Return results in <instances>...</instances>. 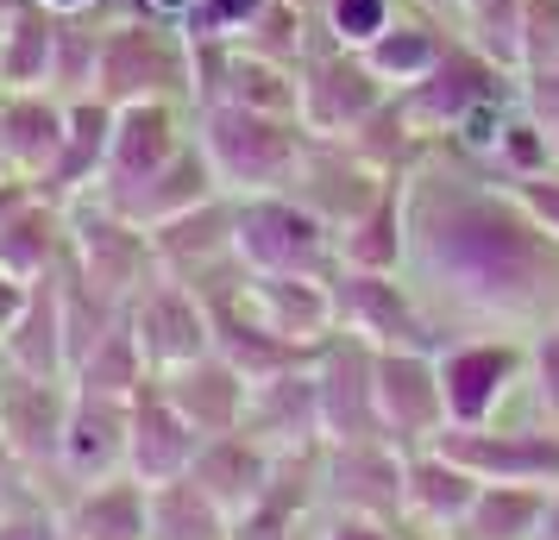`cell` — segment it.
<instances>
[{"label": "cell", "mask_w": 559, "mask_h": 540, "mask_svg": "<svg viewBox=\"0 0 559 540\" xmlns=\"http://www.w3.org/2000/svg\"><path fill=\"white\" fill-rule=\"evenodd\" d=\"M497 95H515V76H503L497 63H484L472 45H447V57L433 63L421 82H408V88H396L390 101H396V113L408 120V132L415 139H453L459 127H465V113L484 101H497Z\"/></svg>", "instance_id": "cell-11"}, {"label": "cell", "mask_w": 559, "mask_h": 540, "mask_svg": "<svg viewBox=\"0 0 559 540\" xmlns=\"http://www.w3.org/2000/svg\"><path fill=\"white\" fill-rule=\"evenodd\" d=\"M478 478L459 459H447L440 446H415L403 453V521L428 528V535H459L465 509L478 503Z\"/></svg>", "instance_id": "cell-25"}, {"label": "cell", "mask_w": 559, "mask_h": 540, "mask_svg": "<svg viewBox=\"0 0 559 540\" xmlns=\"http://www.w3.org/2000/svg\"><path fill=\"white\" fill-rule=\"evenodd\" d=\"M51 45H57V13L38 0L0 13V95L7 88H45L51 82Z\"/></svg>", "instance_id": "cell-35"}, {"label": "cell", "mask_w": 559, "mask_h": 540, "mask_svg": "<svg viewBox=\"0 0 559 540\" xmlns=\"http://www.w3.org/2000/svg\"><path fill=\"white\" fill-rule=\"evenodd\" d=\"M195 145L214 164L221 195H271L289 189L308 152V127L239 101H195Z\"/></svg>", "instance_id": "cell-2"}, {"label": "cell", "mask_w": 559, "mask_h": 540, "mask_svg": "<svg viewBox=\"0 0 559 540\" xmlns=\"http://www.w3.org/2000/svg\"><path fill=\"white\" fill-rule=\"evenodd\" d=\"M522 396H528L534 421L559 428V321H547V327L528 334V377H522Z\"/></svg>", "instance_id": "cell-41"}, {"label": "cell", "mask_w": 559, "mask_h": 540, "mask_svg": "<svg viewBox=\"0 0 559 540\" xmlns=\"http://www.w3.org/2000/svg\"><path fill=\"white\" fill-rule=\"evenodd\" d=\"M57 521L70 540H145V484L139 478H102L57 496Z\"/></svg>", "instance_id": "cell-30"}, {"label": "cell", "mask_w": 559, "mask_h": 540, "mask_svg": "<svg viewBox=\"0 0 559 540\" xmlns=\"http://www.w3.org/2000/svg\"><path fill=\"white\" fill-rule=\"evenodd\" d=\"M20 302H26V284H20V277H7V271H0V334H7V327H13V314H20Z\"/></svg>", "instance_id": "cell-47"}, {"label": "cell", "mask_w": 559, "mask_h": 540, "mask_svg": "<svg viewBox=\"0 0 559 540\" xmlns=\"http://www.w3.org/2000/svg\"><path fill=\"white\" fill-rule=\"evenodd\" d=\"M534 540H559V484L547 490V515H540V535Z\"/></svg>", "instance_id": "cell-49"}, {"label": "cell", "mask_w": 559, "mask_h": 540, "mask_svg": "<svg viewBox=\"0 0 559 540\" xmlns=\"http://www.w3.org/2000/svg\"><path fill=\"white\" fill-rule=\"evenodd\" d=\"M63 540H70V535H63Z\"/></svg>", "instance_id": "cell-53"}, {"label": "cell", "mask_w": 559, "mask_h": 540, "mask_svg": "<svg viewBox=\"0 0 559 540\" xmlns=\"http://www.w3.org/2000/svg\"><path fill=\"white\" fill-rule=\"evenodd\" d=\"M0 364L20 377H51L70 384V334H63V264L32 277L13 327L0 334Z\"/></svg>", "instance_id": "cell-21"}, {"label": "cell", "mask_w": 559, "mask_h": 540, "mask_svg": "<svg viewBox=\"0 0 559 540\" xmlns=\"http://www.w3.org/2000/svg\"><path fill=\"white\" fill-rule=\"evenodd\" d=\"M447 459H459L478 484H559V428L547 421H484V428H440L433 440Z\"/></svg>", "instance_id": "cell-10"}, {"label": "cell", "mask_w": 559, "mask_h": 540, "mask_svg": "<svg viewBox=\"0 0 559 540\" xmlns=\"http://www.w3.org/2000/svg\"><path fill=\"white\" fill-rule=\"evenodd\" d=\"M0 540H63V521H57V503H32V509L0 515Z\"/></svg>", "instance_id": "cell-45"}, {"label": "cell", "mask_w": 559, "mask_h": 540, "mask_svg": "<svg viewBox=\"0 0 559 540\" xmlns=\"http://www.w3.org/2000/svg\"><path fill=\"white\" fill-rule=\"evenodd\" d=\"M403 277L447 339L559 321V239L453 139H421L403 170Z\"/></svg>", "instance_id": "cell-1"}, {"label": "cell", "mask_w": 559, "mask_h": 540, "mask_svg": "<svg viewBox=\"0 0 559 540\" xmlns=\"http://www.w3.org/2000/svg\"><path fill=\"white\" fill-rule=\"evenodd\" d=\"M221 195V182H214V164L202 157V145L189 139L157 177H145L139 189H127V195H102L114 214H127L132 227H164V220H177V214H189V207H202V202H214Z\"/></svg>", "instance_id": "cell-27"}, {"label": "cell", "mask_w": 559, "mask_h": 540, "mask_svg": "<svg viewBox=\"0 0 559 540\" xmlns=\"http://www.w3.org/2000/svg\"><path fill=\"white\" fill-rule=\"evenodd\" d=\"M403 521H371V515H333V509H314L308 521V540H396Z\"/></svg>", "instance_id": "cell-43"}, {"label": "cell", "mask_w": 559, "mask_h": 540, "mask_svg": "<svg viewBox=\"0 0 559 540\" xmlns=\"http://www.w3.org/2000/svg\"><path fill=\"white\" fill-rule=\"evenodd\" d=\"M396 540H453V535H428V528H408V521H403V535H396Z\"/></svg>", "instance_id": "cell-50"}, {"label": "cell", "mask_w": 559, "mask_h": 540, "mask_svg": "<svg viewBox=\"0 0 559 540\" xmlns=\"http://www.w3.org/2000/svg\"><path fill=\"white\" fill-rule=\"evenodd\" d=\"M453 13H459V45H472L503 76H522V57H528L522 0H453Z\"/></svg>", "instance_id": "cell-36"}, {"label": "cell", "mask_w": 559, "mask_h": 540, "mask_svg": "<svg viewBox=\"0 0 559 540\" xmlns=\"http://www.w3.org/2000/svg\"><path fill=\"white\" fill-rule=\"evenodd\" d=\"M70 396H76V384H51V377L0 371V446L26 465L32 478H51V484H57Z\"/></svg>", "instance_id": "cell-14"}, {"label": "cell", "mask_w": 559, "mask_h": 540, "mask_svg": "<svg viewBox=\"0 0 559 540\" xmlns=\"http://www.w3.org/2000/svg\"><path fill=\"white\" fill-rule=\"evenodd\" d=\"M127 327H132V339H139L145 364H152V377H164V371L195 364V359L214 352V321H207V302L195 296V289L170 284V277H157L145 296H132Z\"/></svg>", "instance_id": "cell-16"}, {"label": "cell", "mask_w": 559, "mask_h": 540, "mask_svg": "<svg viewBox=\"0 0 559 540\" xmlns=\"http://www.w3.org/2000/svg\"><path fill=\"white\" fill-rule=\"evenodd\" d=\"M239 428L271 446V453H308L321 446V396H314V364H296V371H277L264 384L246 389V415Z\"/></svg>", "instance_id": "cell-22"}, {"label": "cell", "mask_w": 559, "mask_h": 540, "mask_svg": "<svg viewBox=\"0 0 559 540\" xmlns=\"http://www.w3.org/2000/svg\"><path fill=\"white\" fill-rule=\"evenodd\" d=\"M321 509L403 521V446L390 440L321 446Z\"/></svg>", "instance_id": "cell-15"}, {"label": "cell", "mask_w": 559, "mask_h": 540, "mask_svg": "<svg viewBox=\"0 0 559 540\" xmlns=\"http://www.w3.org/2000/svg\"><path fill=\"white\" fill-rule=\"evenodd\" d=\"M314 396H321V446H358L383 440L378 415V346L333 334L314 352Z\"/></svg>", "instance_id": "cell-12"}, {"label": "cell", "mask_w": 559, "mask_h": 540, "mask_svg": "<svg viewBox=\"0 0 559 540\" xmlns=\"http://www.w3.org/2000/svg\"><path fill=\"white\" fill-rule=\"evenodd\" d=\"M152 252H157V277L195 289L202 302L233 296L246 284V264H239V245H233V195H214V202L152 227Z\"/></svg>", "instance_id": "cell-9"}, {"label": "cell", "mask_w": 559, "mask_h": 540, "mask_svg": "<svg viewBox=\"0 0 559 540\" xmlns=\"http://www.w3.org/2000/svg\"><path fill=\"white\" fill-rule=\"evenodd\" d=\"M132 428H127V478L139 484H170V478H189V465L202 453V434L182 421V409L157 389V377L132 389Z\"/></svg>", "instance_id": "cell-20"}, {"label": "cell", "mask_w": 559, "mask_h": 540, "mask_svg": "<svg viewBox=\"0 0 559 540\" xmlns=\"http://www.w3.org/2000/svg\"><path fill=\"white\" fill-rule=\"evenodd\" d=\"M95 95L107 107H132V101L195 107V45L182 38V26H164V20H107Z\"/></svg>", "instance_id": "cell-3"}, {"label": "cell", "mask_w": 559, "mask_h": 540, "mask_svg": "<svg viewBox=\"0 0 559 540\" xmlns=\"http://www.w3.org/2000/svg\"><path fill=\"white\" fill-rule=\"evenodd\" d=\"M396 7L403 0H321V26H328L333 45H346V51H365L371 38H378L390 20H396Z\"/></svg>", "instance_id": "cell-42"}, {"label": "cell", "mask_w": 559, "mask_h": 540, "mask_svg": "<svg viewBox=\"0 0 559 540\" xmlns=\"http://www.w3.org/2000/svg\"><path fill=\"white\" fill-rule=\"evenodd\" d=\"M554 139H559V120H554Z\"/></svg>", "instance_id": "cell-52"}, {"label": "cell", "mask_w": 559, "mask_h": 540, "mask_svg": "<svg viewBox=\"0 0 559 540\" xmlns=\"http://www.w3.org/2000/svg\"><path fill=\"white\" fill-rule=\"evenodd\" d=\"M145 377H152V364H145V352H139V339H132L127 321H120V327H114V334H107L102 346H95V352H88V359L70 371V384H76V389L120 396V403H127L132 389L145 384Z\"/></svg>", "instance_id": "cell-39"}, {"label": "cell", "mask_w": 559, "mask_h": 540, "mask_svg": "<svg viewBox=\"0 0 559 540\" xmlns=\"http://www.w3.org/2000/svg\"><path fill=\"white\" fill-rule=\"evenodd\" d=\"M296 76H302V127L314 132V139H353V132L390 101V88H383V76L365 63V51L333 45L321 20L308 26V51H302V63H296Z\"/></svg>", "instance_id": "cell-7"}, {"label": "cell", "mask_w": 559, "mask_h": 540, "mask_svg": "<svg viewBox=\"0 0 559 540\" xmlns=\"http://www.w3.org/2000/svg\"><path fill=\"white\" fill-rule=\"evenodd\" d=\"M13 7H26V0H0V13H13Z\"/></svg>", "instance_id": "cell-51"}, {"label": "cell", "mask_w": 559, "mask_h": 540, "mask_svg": "<svg viewBox=\"0 0 559 540\" xmlns=\"http://www.w3.org/2000/svg\"><path fill=\"white\" fill-rule=\"evenodd\" d=\"M26 195H32V182H20V177H7V170H0V220L26 202Z\"/></svg>", "instance_id": "cell-48"}, {"label": "cell", "mask_w": 559, "mask_h": 540, "mask_svg": "<svg viewBox=\"0 0 559 540\" xmlns=\"http://www.w3.org/2000/svg\"><path fill=\"white\" fill-rule=\"evenodd\" d=\"M509 189H515V202L528 207L534 220H540V227H547V232L559 239V164H554V170H540V177L509 182Z\"/></svg>", "instance_id": "cell-44"}, {"label": "cell", "mask_w": 559, "mask_h": 540, "mask_svg": "<svg viewBox=\"0 0 559 540\" xmlns=\"http://www.w3.org/2000/svg\"><path fill=\"white\" fill-rule=\"evenodd\" d=\"M333 252L340 271H403V177H390L378 202L333 232Z\"/></svg>", "instance_id": "cell-33"}, {"label": "cell", "mask_w": 559, "mask_h": 540, "mask_svg": "<svg viewBox=\"0 0 559 540\" xmlns=\"http://www.w3.org/2000/svg\"><path fill=\"white\" fill-rule=\"evenodd\" d=\"M233 302L289 346H328L340 334L333 327V289L321 277H246L233 289Z\"/></svg>", "instance_id": "cell-23"}, {"label": "cell", "mask_w": 559, "mask_h": 540, "mask_svg": "<svg viewBox=\"0 0 559 540\" xmlns=\"http://www.w3.org/2000/svg\"><path fill=\"white\" fill-rule=\"evenodd\" d=\"M277 459H283V453L258 446L246 428H233V434L202 440V453H195V465H189V478H195V484L221 503V515H227V521H239V515L264 496V484H271Z\"/></svg>", "instance_id": "cell-26"}, {"label": "cell", "mask_w": 559, "mask_h": 540, "mask_svg": "<svg viewBox=\"0 0 559 540\" xmlns=\"http://www.w3.org/2000/svg\"><path fill=\"white\" fill-rule=\"evenodd\" d=\"M102 26L107 20H57L51 45V88L57 101H82L95 95V63H102Z\"/></svg>", "instance_id": "cell-40"}, {"label": "cell", "mask_w": 559, "mask_h": 540, "mask_svg": "<svg viewBox=\"0 0 559 540\" xmlns=\"http://www.w3.org/2000/svg\"><path fill=\"white\" fill-rule=\"evenodd\" d=\"M383 189H390V177L371 170L346 139H314V132H308V152H302V164H296V177H289V195H296L308 214H321L333 232L346 227V220H358Z\"/></svg>", "instance_id": "cell-17"}, {"label": "cell", "mask_w": 559, "mask_h": 540, "mask_svg": "<svg viewBox=\"0 0 559 540\" xmlns=\"http://www.w3.org/2000/svg\"><path fill=\"white\" fill-rule=\"evenodd\" d=\"M157 389L177 403L182 421H189L195 434L214 440V434H233V428H239V415H246V389H252V384H246L221 352H207V359H195V364L164 371Z\"/></svg>", "instance_id": "cell-28"}, {"label": "cell", "mask_w": 559, "mask_h": 540, "mask_svg": "<svg viewBox=\"0 0 559 540\" xmlns=\"http://www.w3.org/2000/svg\"><path fill=\"white\" fill-rule=\"evenodd\" d=\"M227 535L233 521L195 478H170V484L145 490V540H227Z\"/></svg>", "instance_id": "cell-34"}, {"label": "cell", "mask_w": 559, "mask_h": 540, "mask_svg": "<svg viewBox=\"0 0 559 540\" xmlns=\"http://www.w3.org/2000/svg\"><path fill=\"white\" fill-rule=\"evenodd\" d=\"M333 327L365 339L378 352H440L447 334L433 327L421 296L408 289L403 271H333Z\"/></svg>", "instance_id": "cell-6"}, {"label": "cell", "mask_w": 559, "mask_h": 540, "mask_svg": "<svg viewBox=\"0 0 559 540\" xmlns=\"http://www.w3.org/2000/svg\"><path fill=\"white\" fill-rule=\"evenodd\" d=\"M57 20H95V13H114V0H38Z\"/></svg>", "instance_id": "cell-46"}, {"label": "cell", "mask_w": 559, "mask_h": 540, "mask_svg": "<svg viewBox=\"0 0 559 540\" xmlns=\"http://www.w3.org/2000/svg\"><path fill=\"white\" fill-rule=\"evenodd\" d=\"M63 257L76 264L82 284H95L102 296L127 302L145 296L157 284V252H152V232L132 227L127 214H114L102 195H76L63 207Z\"/></svg>", "instance_id": "cell-5"}, {"label": "cell", "mask_w": 559, "mask_h": 540, "mask_svg": "<svg viewBox=\"0 0 559 540\" xmlns=\"http://www.w3.org/2000/svg\"><path fill=\"white\" fill-rule=\"evenodd\" d=\"M57 264H63V207L45 202V195H26L0 220V271L32 284V277L57 271Z\"/></svg>", "instance_id": "cell-32"}, {"label": "cell", "mask_w": 559, "mask_h": 540, "mask_svg": "<svg viewBox=\"0 0 559 540\" xmlns=\"http://www.w3.org/2000/svg\"><path fill=\"white\" fill-rule=\"evenodd\" d=\"M207 321H214V352H221L246 384H264V377H277V371L314 364V352H321V346H289V339H277L271 327H258L233 296H214V302H207Z\"/></svg>", "instance_id": "cell-29"}, {"label": "cell", "mask_w": 559, "mask_h": 540, "mask_svg": "<svg viewBox=\"0 0 559 540\" xmlns=\"http://www.w3.org/2000/svg\"><path fill=\"white\" fill-rule=\"evenodd\" d=\"M559 164V139H554V120L547 113H534L522 95L509 107L503 132H497V145L484 157V170H497L503 182H522V177H540V170H554Z\"/></svg>", "instance_id": "cell-38"}, {"label": "cell", "mask_w": 559, "mask_h": 540, "mask_svg": "<svg viewBox=\"0 0 559 540\" xmlns=\"http://www.w3.org/2000/svg\"><path fill=\"white\" fill-rule=\"evenodd\" d=\"M540 515H547V490H534V484H484L453 540H534L540 535Z\"/></svg>", "instance_id": "cell-37"}, {"label": "cell", "mask_w": 559, "mask_h": 540, "mask_svg": "<svg viewBox=\"0 0 559 540\" xmlns=\"http://www.w3.org/2000/svg\"><path fill=\"white\" fill-rule=\"evenodd\" d=\"M195 139V107L182 101H132L114 107V139H107V164L95 195H127L145 177H157L170 157Z\"/></svg>", "instance_id": "cell-13"}, {"label": "cell", "mask_w": 559, "mask_h": 540, "mask_svg": "<svg viewBox=\"0 0 559 540\" xmlns=\"http://www.w3.org/2000/svg\"><path fill=\"white\" fill-rule=\"evenodd\" d=\"M447 45H453V32L440 26V13H428V7H396V20L365 45V63L383 76V88L396 95V88H408V82H421L447 57Z\"/></svg>", "instance_id": "cell-31"}, {"label": "cell", "mask_w": 559, "mask_h": 540, "mask_svg": "<svg viewBox=\"0 0 559 540\" xmlns=\"http://www.w3.org/2000/svg\"><path fill=\"white\" fill-rule=\"evenodd\" d=\"M440 396H447V428H484L503 415L509 396H522L528 377V339L509 334H459L440 352Z\"/></svg>", "instance_id": "cell-8"}, {"label": "cell", "mask_w": 559, "mask_h": 540, "mask_svg": "<svg viewBox=\"0 0 559 540\" xmlns=\"http://www.w3.org/2000/svg\"><path fill=\"white\" fill-rule=\"evenodd\" d=\"M233 245L246 277H321L340 271L333 227L321 214H308L289 189L271 195H233Z\"/></svg>", "instance_id": "cell-4"}, {"label": "cell", "mask_w": 559, "mask_h": 540, "mask_svg": "<svg viewBox=\"0 0 559 540\" xmlns=\"http://www.w3.org/2000/svg\"><path fill=\"white\" fill-rule=\"evenodd\" d=\"M378 415L390 446H433L447 428V396H440V364L433 352H378Z\"/></svg>", "instance_id": "cell-18"}, {"label": "cell", "mask_w": 559, "mask_h": 540, "mask_svg": "<svg viewBox=\"0 0 559 540\" xmlns=\"http://www.w3.org/2000/svg\"><path fill=\"white\" fill-rule=\"evenodd\" d=\"M70 101H57L51 88H7L0 95V164L20 182H38L63 152Z\"/></svg>", "instance_id": "cell-24"}, {"label": "cell", "mask_w": 559, "mask_h": 540, "mask_svg": "<svg viewBox=\"0 0 559 540\" xmlns=\"http://www.w3.org/2000/svg\"><path fill=\"white\" fill-rule=\"evenodd\" d=\"M127 403H120V396H95V389H76V396H70L63 459H57V484L63 490L102 484V478H120V471H127V428H132Z\"/></svg>", "instance_id": "cell-19"}]
</instances>
